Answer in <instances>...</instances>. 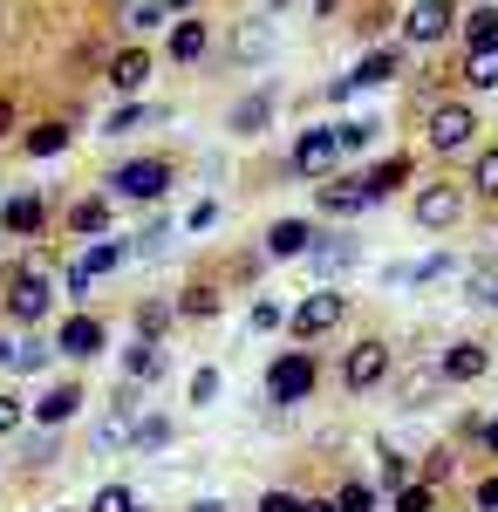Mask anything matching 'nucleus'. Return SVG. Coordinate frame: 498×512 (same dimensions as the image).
Listing matches in <instances>:
<instances>
[{
    "instance_id": "1",
    "label": "nucleus",
    "mask_w": 498,
    "mask_h": 512,
    "mask_svg": "<svg viewBox=\"0 0 498 512\" xmlns=\"http://www.w3.org/2000/svg\"><path fill=\"white\" fill-rule=\"evenodd\" d=\"M0 308H7V321H21V328H41V321L55 315V294H48V253H28V260L7 267Z\"/></svg>"
},
{
    "instance_id": "2",
    "label": "nucleus",
    "mask_w": 498,
    "mask_h": 512,
    "mask_svg": "<svg viewBox=\"0 0 498 512\" xmlns=\"http://www.w3.org/2000/svg\"><path fill=\"white\" fill-rule=\"evenodd\" d=\"M423 130H430V151H437V158H458V151L478 144V110H471L464 96H437L430 117H423Z\"/></svg>"
},
{
    "instance_id": "3",
    "label": "nucleus",
    "mask_w": 498,
    "mask_h": 512,
    "mask_svg": "<svg viewBox=\"0 0 498 512\" xmlns=\"http://www.w3.org/2000/svg\"><path fill=\"white\" fill-rule=\"evenodd\" d=\"M314 390H321V362H314L307 349H280L267 362V403L294 410V403H307Z\"/></svg>"
},
{
    "instance_id": "4",
    "label": "nucleus",
    "mask_w": 498,
    "mask_h": 512,
    "mask_svg": "<svg viewBox=\"0 0 498 512\" xmlns=\"http://www.w3.org/2000/svg\"><path fill=\"white\" fill-rule=\"evenodd\" d=\"M335 164H342V137H335V123H314V130H301V137H294V158H287V171H294V178L328 185V178H335Z\"/></svg>"
},
{
    "instance_id": "5",
    "label": "nucleus",
    "mask_w": 498,
    "mask_h": 512,
    "mask_svg": "<svg viewBox=\"0 0 498 512\" xmlns=\"http://www.w3.org/2000/svg\"><path fill=\"white\" fill-rule=\"evenodd\" d=\"M389 383V342L383 335H362L342 349V390L348 396H376Z\"/></svg>"
},
{
    "instance_id": "6",
    "label": "nucleus",
    "mask_w": 498,
    "mask_h": 512,
    "mask_svg": "<svg viewBox=\"0 0 498 512\" xmlns=\"http://www.w3.org/2000/svg\"><path fill=\"white\" fill-rule=\"evenodd\" d=\"M130 260V246H116V239H82V253L69 260V274H62V287L76 294V301H89L96 294V280H110L116 267Z\"/></svg>"
},
{
    "instance_id": "7",
    "label": "nucleus",
    "mask_w": 498,
    "mask_h": 512,
    "mask_svg": "<svg viewBox=\"0 0 498 512\" xmlns=\"http://www.w3.org/2000/svg\"><path fill=\"white\" fill-rule=\"evenodd\" d=\"M103 185H110L116 198H137V205H151V198L171 192V158H123L110 178H103Z\"/></svg>"
},
{
    "instance_id": "8",
    "label": "nucleus",
    "mask_w": 498,
    "mask_h": 512,
    "mask_svg": "<svg viewBox=\"0 0 498 512\" xmlns=\"http://www.w3.org/2000/svg\"><path fill=\"white\" fill-rule=\"evenodd\" d=\"M464 205H471V192L464 185H444V178H430L417 198H410V219H417L423 233H451L464 219Z\"/></svg>"
},
{
    "instance_id": "9",
    "label": "nucleus",
    "mask_w": 498,
    "mask_h": 512,
    "mask_svg": "<svg viewBox=\"0 0 498 512\" xmlns=\"http://www.w3.org/2000/svg\"><path fill=\"white\" fill-rule=\"evenodd\" d=\"M458 35V0H410L403 7V41L410 48H437Z\"/></svg>"
},
{
    "instance_id": "10",
    "label": "nucleus",
    "mask_w": 498,
    "mask_h": 512,
    "mask_svg": "<svg viewBox=\"0 0 498 512\" xmlns=\"http://www.w3.org/2000/svg\"><path fill=\"white\" fill-rule=\"evenodd\" d=\"M342 315H348V301H342V294H335V287H314L301 308L287 315V328H294V342L307 349V342H321L328 328H342Z\"/></svg>"
},
{
    "instance_id": "11",
    "label": "nucleus",
    "mask_w": 498,
    "mask_h": 512,
    "mask_svg": "<svg viewBox=\"0 0 498 512\" xmlns=\"http://www.w3.org/2000/svg\"><path fill=\"white\" fill-rule=\"evenodd\" d=\"M110 349V328H103V315H89V308H76L69 321H55V355H69V362H89V355Z\"/></svg>"
},
{
    "instance_id": "12",
    "label": "nucleus",
    "mask_w": 498,
    "mask_h": 512,
    "mask_svg": "<svg viewBox=\"0 0 498 512\" xmlns=\"http://www.w3.org/2000/svg\"><path fill=\"white\" fill-rule=\"evenodd\" d=\"M164 55H171L178 69H198V62L212 55V21H198V14H178V21H171V35H164Z\"/></svg>"
},
{
    "instance_id": "13",
    "label": "nucleus",
    "mask_w": 498,
    "mask_h": 512,
    "mask_svg": "<svg viewBox=\"0 0 498 512\" xmlns=\"http://www.w3.org/2000/svg\"><path fill=\"white\" fill-rule=\"evenodd\" d=\"M157 76V62H151V48H116L110 62H103V82H110L116 96H137L144 82Z\"/></svg>"
},
{
    "instance_id": "14",
    "label": "nucleus",
    "mask_w": 498,
    "mask_h": 512,
    "mask_svg": "<svg viewBox=\"0 0 498 512\" xmlns=\"http://www.w3.org/2000/svg\"><path fill=\"white\" fill-rule=\"evenodd\" d=\"M417 178V158L410 151H389V158H376L369 171H362V185H369V205H383V198H396L403 185Z\"/></svg>"
},
{
    "instance_id": "15",
    "label": "nucleus",
    "mask_w": 498,
    "mask_h": 512,
    "mask_svg": "<svg viewBox=\"0 0 498 512\" xmlns=\"http://www.w3.org/2000/svg\"><path fill=\"white\" fill-rule=\"evenodd\" d=\"M41 226H48V198L41 192H14L7 205H0V233L7 239H35Z\"/></svg>"
},
{
    "instance_id": "16",
    "label": "nucleus",
    "mask_w": 498,
    "mask_h": 512,
    "mask_svg": "<svg viewBox=\"0 0 498 512\" xmlns=\"http://www.w3.org/2000/svg\"><path fill=\"white\" fill-rule=\"evenodd\" d=\"M314 219H273L267 226V260H307V246H314Z\"/></svg>"
},
{
    "instance_id": "17",
    "label": "nucleus",
    "mask_w": 498,
    "mask_h": 512,
    "mask_svg": "<svg viewBox=\"0 0 498 512\" xmlns=\"http://www.w3.org/2000/svg\"><path fill=\"white\" fill-rule=\"evenodd\" d=\"M314 192H321V212H328V219H355V212H369V185H362V178H342V171H335V178L314 185Z\"/></svg>"
},
{
    "instance_id": "18",
    "label": "nucleus",
    "mask_w": 498,
    "mask_h": 512,
    "mask_svg": "<svg viewBox=\"0 0 498 512\" xmlns=\"http://www.w3.org/2000/svg\"><path fill=\"white\" fill-rule=\"evenodd\" d=\"M437 369H444V383H478L492 369V349L485 342H451V349L437 355Z\"/></svg>"
},
{
    "instance_id": "19",
    "label": "nucleus",
    "mask_w": 498,
    "mask_h": 512,
    "mask_svg": "<svg viewBox=\"0 0 498 512\" xmlns=\"http://www.w3.org/2000/svg\"><path fill=\"white\" fill-rule=\"evenodd\" d=\"M48 342H41V335H28V328H21V335H0V369H14V376H35V369H48Z\"/></svg>"
},
{
    "instance_id": "20",
    "label": "nucleus",
    "mask_w": 498,
    "mask_h": 512,
    "mask_svg": "<svg viewBox=\"0 0 498 512\" xmlns=\"http://www.w3.org/2000/svg\"><path fill=\"white\" fill-rule=\"evenodd\" d=\"M76 410H82V383H55V390L41 396V403H28V417H35L41 431H62Z\"/></svg>"
},
{
    "instance_id": "21",
    "label": "nucleus",
    "mask_w": 498,
    "mask_h": 512,
    "mask_svg": "<svg viewBox=\"0 0 498 512\" xmlns=\"http://www.w3.org/2000/svg\"><path fill=\"white\" fill-rule=\"evenodd\" d=\"M267 123H273V89H246V96L232 103L226 130H232V137H260Z\"/></svg>"
},
{
    "instance_id": "22",
    "label": "nucleus",
    "mask_w": 498,
    "mask_h": 512,
    "mask_svg": "<svg viewBox=\"0 0 498 512\" xmlns=\"http://www.w3.org/2000/svg\"><path fill=\"white\" fill-rule=\"evenodd\" d=\"M307 260H314V274H348L355 260H362V246L348 233H321L314 246H307Z\"/></svg>"
},
{
    "instance_id": "23",
    "label": "nucleus",
    "mask_w": 498,
    "mask_h": 512,
    "mask_svg": "<svg viewBox=\"0 0 498 512\" xmlns=\"http://www.w3.org/2000/svg\"><path fill=\"white\" fill-rule=\"evenodd\" d=\"M403 76V55L396 48H369L355 69H348V89H383V82H396Z\"/></svg>"
},
{
    "instance_id": "24",
    "label": "nucleus",
    "mask_w": 498,
    "mask_h": 512,
    "mask_svg": "<svg viewBox=\"0 0 498 512\" xmlns=\"http://www.w3.org/2000/svg\"><path fill=\"white\" fill-rule=\"evenodd\" d=\"M164 369H171L164 342H130V349H123V376H130V383H157Z\"/></svg>"
},
{
    "instance_id": "25",
    "label": "nucleus",
    "mask_w": 498,
    "mask_h": 512,
    "mask_svg": "<svg viewBox=\"0 0 498 512\" xmlns=\"http://www.w3.org/2000/svg\"><path fill=\"white\" fill-rule=\"evenodd\" d=\"M69 233H76V239H96V233H110V198H103V192L76 198V205H69Z\"/></svg>"
},
{
    "instance_id": "26",
    "label": "nucleus",
    "mask_w": 498,
    "mask_h": 512,
    "mask_svg": "<svg viewBox=\"0 0 498 512\" xmlns=\"http://www.w3.org/2000/svg\"><path fill=\"white\" fill-rule=\"evenodd\" d=\"M458 35L471 41V48H492V41H498V0H478V7H464V14H458Z\"/></svg>"
},
{
    "instance_id": "27",
    "label": "nucleus",
    "mask_w": 498,
    "mask_h": 512,
    "mask_svg": "<svg viewBox=\"0 0 498 512\" xmlns=\"http://www.w3.org/2000/svg\"><path fill=\"white\" fill-rule=\"evenodd\" d=\"M178 321H219V287L212 280H192L178 294Z\"/></svg>"
},
{
    "instance_id": "28",
    "label": "nucleus",
    "mask_w": 498,
    "mask_h": 512,
    "mask_svg": "<svg viewBox=\"0 0 498 512\" xmlns=\"http://www.w3.org/2000/svg\"><path fill=\"white\" fill-rule=\"evenodd\" d=\"M21 151H28V158H62V151H69V123H48V117H41L35 130L21 137Z\"/></svg>"
},
{
    "instance_id": "29",
    "label": "nucleus",
    "mask_w": 498,
    "mask_h": 512,
    "mask_svg": "<svg viewBox=\"0 0 498 512\" xmlns=\"http://www.w3.org/2000/svg\"><path fill=\"white\" fill-rule=\"evenodd\" d=\"M157 117H164L157 103H123L116 117H103V137H137V130H151Z\"/></svg>"
},
{
    "instance_id": "30",
    "label": "nucleus",
    "mask_w": 498,
    "mask_h": 512,
    "mask_svg": "<svg viewBox=\"0 0 498 512\" xmlns=\"http://www.w3.org/2000/svg\"><path fill=\"white\" fill-rule=\"evenodd\" d=\"M458 82H464V89H498V41H492V48H471V55H464Z\"/></svg>"
},
{
    "instance_id": "31",
    "label": "nucleus",
    "mask_w": 498,
    "mask_h": 512,
    "mask_svg": "<svg viewBox=\"0 0 498 512\" xmlns=\"http://www.w3.org/2000/svg\"><path fill=\"white\" fill-rule=\"evenodd\" d=\"M464 192H478L485 205H498V144H485V151L471 158V178H464Z\"/></svg>"
},
{
    "instance_id": "32",
    "label": "nucleus",
    "mask_w": 498,
    "mask_h": 512,
    "mask_svg": "<svg viewBox=\"0 0 498 512\" xmlns=\"http://www.w3.org/2000/svg\"><path fill=\"white\" fill-rule=\"evenodd\" d=\"M444 390V369H430V362H423V369H410V376H403V410H423V396H437Z\"/></svg>"
},
{
    "instance_id": "33",
    "label": "nucleus",
    "mask_w": 498,
    "mask_h": 512,
    "mask_svg": "<svg viewBox=\"0 0 498 512\" xmlns=\"http://www.w3.org/2000/svg\"><path fill=\"white\" fill-rule=\"evenodd\" d=\"M376 485H383L389 499H396L403 485H417V465H410L403 451H383V458H376Z\"/></svg>"
},
{
    "instance_id": "34",
    "label": "nucleus",
    "mask_w": 498,
    "mask_h": 512,
    "mask_svg": "<svg viewBox=\"0 0 498 512\" xmlns=\"http://www.w3.org/2000/svg\"><path fill=\"white\" fill-rule=\"evenodd\" d=\"M178 14L164 7V0H130V14H123V28H137V35H151V28H171Z\"/></svg>"
},
{
    "instance_id": "35",
    "label": "nucleus",
    "mask_w": 498,
    "mask_h": 512,
    "mask_svg": "<svg viewBox=\"0 0 498 512\" xmlns=\"http://www.w3.org/2000/svg\"><path fill=\"white\" fill-rule=\"evenodd\" d=\"M464 294H471L478 308H498V253H492V260H478V267H471V280H464Z\"/></svg>"
},
{
    "instance_id": "36",
    "label": "nucleus",
    "mask_w": 498,
    "mask_h": 512,
    "mask_svg": "<svg viewBox=\"0 0 498 512\" xmlns=\"http://www.w3.org/2000/svg\"><path fill=\"white\" fill-rule=\"evenodd\" d=\"M335 137H342V158H362V151L376 144V117H348V123H335Z\"/></svg>"
},
{
    "instance_id": "37",
    "label": "nucleus",
    "mask_w": 498,
    "mask_h": 512,
    "mask_svg": "<svg viewBox=\"0 0 498 512\" xmlns=\"http://www.w3.org/2000/svg\"><path fill=\"white\" fill-rule=\"evenodd\" d=\"M178 321V308H164V301H144L137 308V342H164V328Z\"/></svg>"
},
{
    "instance_id": "38",
    "label": "nucleus",
    "mask_w": 498,
    "mask_h": 512,
    "mask_svg": "<svg viewBox=\"0 0 498 512\" xmlns=\"http://www.w3.org/2000/svg\"><path fill=\"white\" fill-rule=\"evenodd\" d=\"M164 246H171V219H151V226H144V233L130 239V260H157V253H164Z\"/></svg>"
},
{
    "instance_id": "39",
    "label": "nucleus",
    "mask_w": 498,
    "mask_h": 512,
    "mask_svg": "<svg viewBox=\"0 0 498 512\" xmlns=\"http://www.w3.org/2000/svg\"><path fill=\"white\" fill-rule=\"evenodd\" d=\"M335 512H376V485H369V478H342Z\"/></svg>"
},
{
    "instance_id": "40",
    "label": "nucleus",
    "mask_w": 498,
    "mask_h": 512,
    "mask_svg": "<svg viewBox=\"0 0 498 512\" xmlns=\"http://www.w3.org/2000/svg\"><path fill=\"white\" fill-rule=\"evenodd\" d=\"M260 48H267V14H260V21H246V28H239V41H232V55H239V62H246V69H253V62H260Z\"/></svg>"
},
{
    "instance_id": "41",
    "label": "nucleus",
    "mask_w": 498,
    "mask_h": 512,
    "mask_svg": "<svg viewBox=\"0 0 498 512\" xmlns=\"http://www.w3.org/2000/svg\"><path fill=\"white\" fill-rule=\"evenodd\" d=\"M389 512H437V485H403V492H396V499H389Z\"/></svg>"
},
{
    "instance_id": "42",
    "label": "nucleus",
    "mask_w": 498,
    "mask_h": 512,
    "mask_svg": "<svg viewBox=\"0 0 498 512\" xmlns=\"http://www.w3.org/2000/svg\"><path fill=\"white\" fill-rule=\"evenodd\" d=\"M451 267H458L451 253H430V260H417V267H396V274H389V280H444V274H451Z\"/></svg>"
},
{
    "instance_id": "43",
    "label": "nucleus",
    "mask_w": 498,
    "mask_h": 512,
    "mask_svg": "<svg viewBox=\"0 0 498 512\" xmlns=\"http://www.w3.org/2000/svg\"><path fill=\"white\" fill-rule=\"evenodd\" d=\"M89 512H144V506H137V492H130V485H103V492L89 499Z\"/></svg>"
},
{
    "instance_id": "44",
    "label": "nucleus",
    "mask_w": 498,
    "mask_h": 512,
    "mask_svg": "<svg viewBox=\"0 0 498 512\" xmlns=\"http://www.w3.org/2000/svg\"><path fill=\"white\" fill-rule=\"evenodd\" d=\"M130 444H137V451H164V444H171V424H164V417H137V437H130Z\"/></svg>"
},
{
    "instance_id": "45",
    "label": "nucleus",
    "mask_w": 498,
    "mask_h": 512,
    "mask_svg": "<svg viewBox=\"0 0 498 512\" xmlns=\"http://www.w3.org/2000/svg\"><path fill=\"white\" fill-rule=\"evenodd\" d=\"M246 321H253V335H273V328H280L287 315H280V301H267V294H260V301H253V315H246Z\"/></svg>"
},
{
    "instance_id": "46",
    "label": "nucleus",
    "mask_w": 498,
    "mask_h": 512,
    "mask_svg": "<svg viewBox=\"0 0 498 512\" xmlns=\"http://www.w3.org/2000/svg\"><path fill=\"white\" fill-rule=\"evenodd\" d=\"M21 417H28V403L0 390V437H14V431H21Z\"/></svg>"
},
{
    "instance_id": "47",
    "label": "nucleus",
    "mask_w": 498,
    "mask_h": 512,
    "mask_svg": "<svg viewBox=\"0 0 498 512\" xmlns=\"http://www.w3.org/2000/svg\"><path fill=\"white\" fill-rule=\"evenodd\" d=\"M219 396V369H192V403H212Z\"/></svg>"
},
{
    "instance_id": "48",
    "label": "nucleus",
    "mask_w": 498,
    "mask_h": 512,
    "mask_svg": "<svg viewBox=\"0 0 498 512\" xmlns=\"http://www.w3.org/2000/svg\"><path fill=\"white\" fill-rule=\"evenodd\" d=\"M307 499H294V492H280V485H273V492H260V512H301Z\"/></svg>"
},
{
    "instance_id": "49",
    "label": "nucleus",
    "mask_w": 498,
    "mask_h": 512,
    "mask_svg": "<svg viewBox=\"0 0 498 512\" xmlns=\"http://www.w3.org/2000/svg\"><path fill=\"white\" fill-rule=\"evenodd\" d=\"M471 506H478V512H498V472H485V478H478V492H471Z\"/></svg>"
},
{
    "instance_id": "50",
    "label": "nucleus",
    "mask_w": 498,
    "mask_h": 512,
    "mask_svg": "<svg viewBox=\"0 0 498 512\" xmlns=\"http://www.w3.org/2000/svg\"><path fill=\"white\" fill-rule=\"evenodd\" d=\"M212 219H219V205H212V198H205V205H192V212H185V226H192V233H198V226H212Z\"/></svg>"
},
{
    "instance_id": "51",
    "label": "nucleus",
    "mask_w": 498,
    "mask_h": 512,
    "mask_svg": "<svg viewBox=\"0 0 498 512\" xmlns=\"http://www.w3.org/2000/svg\"><path fill=\"white\" fill-rule=\"evenodd\" d=\"M14 130V96H0V137Z\"/></svg>"
},
{
    "instance_id": "52",
    "label": "nucleus",
    "mask_w": 498,
    "mask_h": 512,
    "mask_svg": "<svg viewBox=\"0 0 498 512\" xmlns=\"http://www.w3.org/2000/svg\"><path fill=\"white\" fill-rule=\"evenodd\" d=\"M485 451H492V458H498V417H492V424H485Z\"/></svg>"
},
{
    "instance_id": "53",
    "label": "nucleus",
    "mask_w": 498,
    "mask_h": 512,
    "mask_svg": "<svg viewBox=\"0 0 498 512\" xmlns=\"http://www.w3.org/2000/svg\"><path fill=\"white\" fill-rule=\"evenodd\" d=\"M301 512H335V499H307V506Z\"/></svg>"
},
{
    "instance_id": "54",
    "label": "nucleus",
    "mask_w": 498,
    "mask_h": 512,
    "mask_svg": "<svg viewBox=\"0 0 498 512\" xmlns=\"http://www.w3.org/2000/svg\"><path fill=\"white\" fill-rule=\"evenodd\" d=\"M335 7H342V0H314V14H321V21H328V14H335Z\"/></svg>"
},
{
    "instance_id": "55",
    "label": "nucleus",
    "mask_w": 498,
    "mask_h": 512,
    "mask_svg": "<svg viewBox=\"0 0 498 512\" xmlns=\"http://www.w3.org/2000/svg\"><path fill=\"white\" fill-rule=\"evenodd\" d=\"M164 7H171V14H192V7H198V0H164Z\"/></svg>"
},
{
    "instance_id": "56",
    "label": "nucleus",
    "mask_w": 498,
    "mask_h": 512,
    "mask_svg": "<svg viewBox=\"0 0 498 512\" xmlns=\"http://www.w3.org/2000/svg\"><path fill=\"white\" fill-rule=\"evenodd\" d=\"M280 7H287V0H267V21H273V14H280Z\"/></svg>"
},
{
    "instance_id": "57",
    "label": "nucleus",
    "mask_w": 498,
    "mask_h": 512,
    "mask_svg": "<svg viewBox=\"0 0 498 512\" xmlns=\"http://www.w3.org/2000/svg\"><path fill=\"white\" fill-rule=\"evenodd\" d=\"M192 512H226V506H219V499H212V506H192Z\"/></svg>"
}]
</instances>
